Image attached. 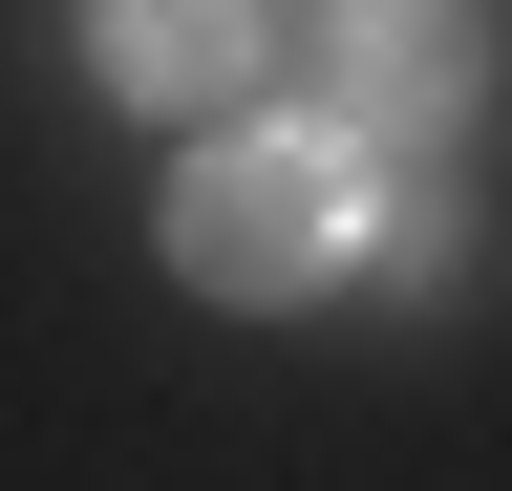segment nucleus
<instances>
[{
    "mask_svg": "<svg viewBox=\"0 0 512 491\" xmlns=\"http://www.w3.org/2000/svg\"><path fill=\"white\" fill-rule=\"evenodd\" d=\"M363 235H384V171L342 129H235L171 171V278H214V299H320V278H363Z\"/></svg>",
    "mask_w": 512,
    "mask_h": 491,
    "instance_id": "1",
    "label": "nucleus"
},
{
    "mask_svg": "<svg viewBox=\"0 0 512 491\" xmlns=\"http://www.w3.org/2000/svg\"><path fill=\"white\" fill-rule=\"evenodd\" d=\"M320 86H342V150L363 171H448L470 107H491V22H470V0H342Z\"/></svg>",
    "mask_w": 512,
    "mask_h": 491,
    "instance_id": "2",
    "label": "nucleus"
},
{
    "mask_svg": "<svg viewBox=\"0 0 512 491\" xmlns=\"http://www.w3.org/2000/svg\"><path fill=\"white\" fill-rule=\"evenodd\" d=\"M86 65L128 107H235L256 86V0H86Z\"/></svg>",
    "mask_w": 512,
    "mask_h": 491,
    "instance_id": "3",
    "label": "nucleus"
},
{
    "mask_svg": "<svg viewBox=\"0 0 512 491\" xmlns=\"http://www.w3.org/2000/svg\"><path fill=\"white\" fill-rule=\"evenodd\" d=\"M363 278H470V171H406V193H384V235H363Z\"/></svg>",
    "mask_w": 512,
    "mask_h": 491,
    "instance_id": "4",
    "label": "nucleus"
}]
</instances>
